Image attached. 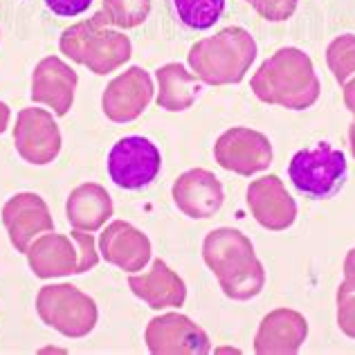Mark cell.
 Masks as SVG:
<instances>
[{"label": "cell", "instance_id": "cell-20", "mask_svg": "<svg viewBox=\"0 0 355 355\" xmlns=\"http://www.w3.org/2000/svg\"><path fill=\"white\" fill-rule=\"evenodd\" d=\"M113 198L110 193L97 182L79 184L72 189L65 202V216L74 230L81 232H97L106 225V220L113 216Z\"/></svg>", "mask_w": 355, "mask_h": 355}, {"label": "cell", "instance_id": "cell-3", "mask_svg": "<svg viewBox=\"0 0 355 355\" xmlns=\"http://www.w3.org/2000/svg\"><path fill=\"white\" fill-rule=\"evenodd\" d=\"M257 59V41L243 27H225L191 45L187 61L193 74L209 86L241 83Z\"/></svg>", "mask_w": 355, "mask_h": 355}, {"label": "cell", "instance_id": "cell-23", "mask_svg": "<svg viewBox=\"0 0 355 355\" xmlns=\"http://www.w3.org/2000/svg\"><path fill=\"white\" fill-rule=\"evenodd\" d=\"M101 12L106 14L110 25L119 30H133L151 14V0H104Z\"/></svg>", "mask_w": 355, "mask_h": 355}, {"label": "cell", "instance_id": "cell-12", "mask_svg": "<svg viewBox=\"0 0 355 355\" xmlns=\"http://www.w3.org/2000/svg\"><path fill=\"white\" fill-rule=\"evenodd\" d=\"M153 79L144 68H128L108 83L101 95V110L115 124L135 121L153 101Z\"/></svg>", "mask_w": 355, "mask_h": 355}, {"label": "cell", "instance_id": "cell-18", "mask_svg": "<svg viewBox=\"0 0 355 355\" xmlns=\"http://www.w3.org/2000/svg\"><path fill=\"white\" fill-rule=\"evenodd\" d=\"M173 202L184 216L209 218L223 207V184L207 169H189L173 182Z\"/></svg>", "mask_w": 355, "mask_h": 355}, {"label": "cell", "instance_id": "cell-22", "mask_svg": "<svg viewBox=\"0 0 355 355\" xmlns=\"http://www.w3.org/2000/svg\"><path fill=\"white\" fill-rule=\"evenodd\" d=\"M175 18L189 30H209L225 12V0H171Z\"/></svg>", "mask_w": 355, "mask_h": 355}, {"label": "cell", "instance_id": "cell-1", "mask_svg": "<svg viewBox=\"0 0 355 355\" xmlns=\"http://www.w3.org/2000/svg\"><path fill=\"white\" fill-rule=\"evenodd\" d=\"M202 259L216 275L223 293L236 302L261 295L266 286V268L259 261L252 241L234 227L209 232L202 243Z\"/></svg>", "mask_w": 355, "mask_h": 355}, {"label": "cell", "instance_id": "cell-17", "mask_svg": "<svg viewBox=\"0 0 355 355\" xmlns=\"http://www.w3.org/2000/svg\"><path fill=\"white\" fill-rule=\"evenodd\" d=\"M99 254L124 272L144 270L151 261V241L126 220H113L99 236Z\"/></svg>", "mask_w": 355, "mask_h": 355}, {"label": "cell", "instance_id": "cell-14", "mask_svg": "<svg viewBox=\"0 0 355 355\" xmlns=\"http://www.w3.org/2000/svg\"><path fill=\"white\" fill-rule=\"evenodd\" d=\"M248 207L261 227L284 232L297 220V202L279 175L268 173L248 187Z\"/></svg>", "mask_w": 355, "mask_h": 355}, {"label": "cell", "instance_id": "cell-7", "mask_svg": "<svg viewBox=\"0 0 355 355\" xmlns=\"http://www.w3.org/2000/svg\"><path fill=\"white\" fill-rule=\"evenodd\" d=\"M36 313L45 326L72 340L86 338L99 317L95 299L72 284L43 286L36 295Z\"/></svg>", "mask_w": 355, "mask_h": 355}, {"label": "cell", "instance_id": "cell-10", "mask_svg": "<svg viewBox=\"0 0 355 355\" xmlns=\"http://www.w3.org/2000/svg\"><path fill=\"white\" fill-rule=\"evenodd\" d=\"M14 146L25 162L43 166L61 153V130L50 110L23 108L16 115Z\"/></svg>", "mask_w": 355, "mask_h": 355}, {"label": "cell", "instance_id": "cell-13", "mask_svg": "<svg viewBox=\"0 0 355 355\" xmlns=\"http://www.w3.org/2000/svg\"><path fill=\"white\" fill-rule=\"evenodd\" d=\"M3 225L16 252L27 254L32 241L54 230L52 214L39 193L23 191L12 196L3 207Z\"/></svg>", "mask_w": 355, "mask_h": 355}, {"label": "cell", "instance_id": "cell-9", "mask_svg": "<svg viewBox=\"0 0 355 355\" xmlns=\"http://www.w3.org/2000/svg\"><path fill=\"white\" fill-rule=\"evenodd\" d=\"M214 157L225 171L250 178L272 164V142L261 130L234 126L216 139Z\"/></svg>", "mask_w": 355, "mask_h": 355}, {"label": "cell", "instance_id": "cell-16", "mask_svg": "<svg viewBox=\"0 0 355 355\" xmlns=\"http://www.w3.org/2000/svg\"><path fill=\"white\" fill-rule=\"evenodd\" d=\"M308 338V322L293 308H277L259 324L254 353L259 355H295Z\"/></svg>", "mask_w": 355, "mask_h": 355}, {"label": "cell", "instance_id": "cell-15", "mask_svg": "<svg viewBox=\"0 0 355 355\" xmlns=\"http://www.w3.org/2000/svg\"><path fill=\"white\" fill-rule=\"evenodd\" d=\"M79 74L59 57H45L32 74V101L50 106L57 117H65L74 104Z\"/></svg>", "mask_w": 355, "mask_h": 355}, {"label": "cell", "instance_id": "cell-11", "mask_svg": "<svg viewBox=\"0 0 355 355\" xmlns=\"http://www.w3.org/2000/svg\"><path fill=\"white\" fill-rule=\"evenodd\" d=\"M144 340L155 355H207L211 351L209 335L180 313L153 317L144 331Z\"/></svg>", "mask_w": 355, "mask_h": 355}, {"label": "cell", "instance_id": "cell-30", "mask_svg": "<svg viewBox=\"0 0 355 355\" xmlns=\"http://www.w3.org/2000/svg\"><path fill=\"white\" fill-rule=\"evenodd\" d=\"M9 117H12V110H9L5 101H0V135H3L9 126Z\"/></svg>", "mask_w": 355, "mask_h": 355}, {"label": "cell", "instance_id": "cell-21", "mask_svg": "<svg viewBox=\"0 0 355 355\" xmlns=\"http://www.w3.org/2000/svg\"><path fill=\"white\" fill-rule=\"evenodd\" d=\"M157 79V106L169 110V113H180V110L191 108L196 97L200 95V79L193 72H187L182 63H166L155 70Z\"/></svg>", "mask_w": 355, "mask_h": 355}, {"label": "cell", "instance_id": "cell-25", "mask_svg": "<svg viewBox=\"0 0 355 355\" xmlns=\"http://www.w3.org/2000/svg\"><path fill=\"white\" fill-rule=\"evenodd\" d=\"M250 7H254V12L266 18L270 23H284L295 12L299 0H245Z\"/></svg>", "mask_w": 355, "mask_h": 355}, {"label": "cell", "instance_id": "cell-24", "mask_svg": "<svg viewBox=\"0 0 355 355\" xmlns=\"http://www.w3.org/2000/svg\"><path fill=\"white\" fill-rule=\"evenodd\" d=\"M326 63L335 81L344 86L355 74V34H342L326 48Z\"/></svg>", "mask_w": 355, "mask_h": 355}, {"label": "cell", "instance_id": "cell-19", "mask_svg": "<svg viewBox=\"0 0 355 355\" xmlns=\"http://www.w3.org/2000/svg\"><path fill=\"white\" fill-rule=\"evenodd\" d=\"M128 288L133 291L137 299L153 308V311H162V308H180L187 299V286L173 270L164 263L162 259H155L153 266L144 275H130Z\"/></svg>", "mask_w": 355, "mask_h": 355}, {"label": "cell", "instance_id": "cell-26", "mask_svg": "<svg viewBox=\"0 0 355 355\" xmlns=\"http://www.w3.org/2000/svg\"><path fill=\"white\" fill-rule=\"evenodd\" d=\"M338 326L347 338L355 340V291L338 288Z\"/></svg>", "mask_w": 355, "mask_h": 355}, {"label": "cell", "instance_id": "cell-27", "mask_svg": "<svg viewBox=\"0 0 355 355\" xmlns=\"http://www.w3.org/2000/svg\"><path fill=\"white\" fill-rule=\"evenodd\" d=\"M45 5H48V9H52V14L63 18H74L88 12L92 0H45Z\"/></svg>", "mask_w": 355, "mask_h": 355}, {"label": "cell", "instance_id": "cell-28", "mask_svg": "<svg viewBox=\"0 0 355 355\" xmlns=\"http://www.w3.org/2000/svg\"><path fill=\"white\" fill-rule=\"evenodd\" d=\"M340 286L347 291H355V248H351L344 259V282Z\"/></svg>", "mask_w": 355, "mask_h": 355}, {"label": "cell", "instance_id": "cell-6", "mask_svg": "<svg viewBox=\"0 0 355 355\" xmlns=\"http://www.w3.org/2000/svg\"><path fill=\"white\" fill-rule=\"evenodd\" d=\"M288 175L299 193L313 200H329L347 182L349 166L342 151L322 142L315 148L297 151L288 164Z\"/></svg>", "mask_w": 355, "mask_h": 355}, {"label": "cell", "instance_id": "cell-31", "mask_svg": "<svg viewBox=\"0 0 355 355\" xmlns=\"http://www.w3.org/2000/svg\"><path fill=\"white\" fill-rule=\"evenodd\" d=\"M349 142H351V153L355 157V121L349 126Z\"/></svg>", "mask_w": 355, "mask_h": 355}, {"label": "cell", "instance_id": "cell-2", "mask_svg": "<svg viewBox=\"0 0 355 355\" xmlns=\"http://www.w3.org/2000/svg\"><path fill=\"white\" fill-rule=\"evenodd\" d=\"M250 86L263 104L284 106L288 110L311 108L322 92L311 57L299 48L277 50L252 74Z\"/></svg>", "mask_w": 355, "mask_h": 355}, {"label": "cell", "instance_id": "cell-8", "mask_svg": "<svg viewBox=\"0 0 355 355\" xmlns=\"http://www.w3.org/2000/svg\"><path fill=\"white\" fill-rule=\"evenodd\" d=\"M160 169V148L142 135H128L117 139L108 153V175L119 189H144L155 180Z\"/></svg>", "mask_w": 355, "mask_h": 355}, {"label": "cell", "instance_id": "cell-5", "mask_svg": "<svg viewBox=\"0 0 355 355\" xmlns=\"http://www.w3.org/2000/svg\"><path fill=\"white\" fill-rule=\"evenodd\" d=\"M27 263L39 279L83 275L99 263V250L90 232L72 230L70 234H54L52 230L32 241Z\"/></svg>", "mask_w": 355, "mask_h": 355}, {"label": "cell", "instance_id": "cell-29", "mask_svg": "<svg viewBox=\"0 0 355 355\" xmlns=\"http://www.w3.org/2000/svg\"><path fill=\"white\" fill-rule=\"evenodd\" d=\"M342 88H344V106H347L349 113L355 117V74L344 83Z\"/></svg>", "mask_w": 355, "mask_h": 355}, {"label": "cell", "instance_id": "cell-4", "mask_svg": "<svg viewBox=\"0 0 355 355\" xmlns=\"http://www.w3.org/2000/svg\"><path fill=\"white\" fill-rule=\"evenodd\" d=\"M104 12L95 14L88 21L74 23L63 30L59 48L74 63L86 65L95 74H108L121 68L133 54L130 39L117 30H110Z\"/></svg>", "mask_w": 355, "mask_h": 355}]
</instances>
